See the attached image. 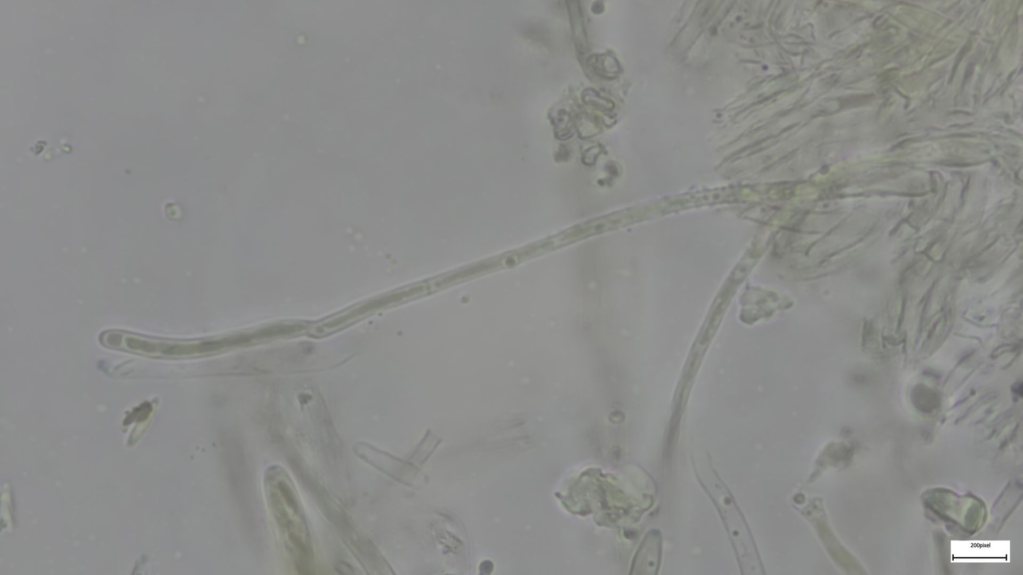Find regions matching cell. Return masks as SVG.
<instances>
[{"mask_svg": "<svg viewBox=\"0 0 1023 575\" xmlns=\"http://www.w3.org/2000/svg\"><path fill=\"white\" fill-rule=\"evenodd\" d=\"M698 479L719 510L743 574H763L762 564L749 527L725 484L712 471Z\"/></svg>", "mask_w": 1023, "mask_h": 575, "instance_id": "obj_1", "label": "cell"}]
</instances>
